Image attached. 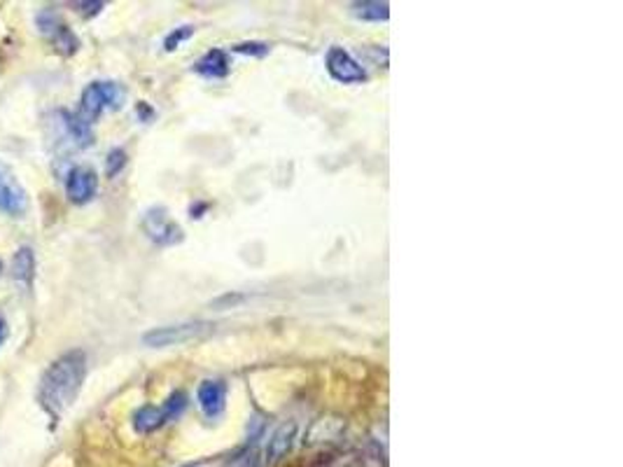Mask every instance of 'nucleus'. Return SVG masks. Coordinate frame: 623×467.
<instances>
[{
  "mask_svg": "<svg viewBox=\"0 0 623 467\" xmlns=\"http://www.w3.org/2000/svg\"><path fill=\"white\" fill-rule=\"evenodd\" d=\"M87 376V356L82 350H71L50 365L43 374L38 388V402L44 412L52 416H61L72 402L78 400L80 388Z\"/></svg>",
  "mask_w": 623,
  "mask_h": 467,
  "instance_id": "nucleus-1",
  "label": "nucleus"
},
{
  "mask_svg": "<svg viewBox=\"0 0 623 467\" xmlns=\"http://www.w3.org/2000/svg\"><path fill=\"white\" fill-rule=\"evenodd\" d=\"M216 329V325L208 320H192V323L166 325V328H155L143 334V344L152 348H166V346H180L189 341L204 339Z\"/></svg>",
  "mask_w": 623,
  "mask_h": 467,
  "instance_id": "nucleus-2",
  "label": "nucleus"
},
{
  "mask_svg": "<svg viewBox=\"0 0 623 467\" xmlns=\"http://www.w3.org/2000/svg\"><path fill=\"white\" fill-rule=\"evenodd\" d=\"M124 103V90L117 82H91L87 90L82 91V100H80V117L84 122L91 124L103 115L108 108L117 110Z\"/></svg>",
  "mask_w": 623,
  "mask_h": 467,
  "instance_id": "nucleus-3",
  "label": "nucleus"
},
{
  "mask_svg": "<svg viewBox=\"0 0 623 467\" xmlns=\"http://www.w3.org/2000/svg\"><path fill=\"white\" fill-rule=\"evenodd\" d=\"M185 409H187V396H185L182 390H177V393H173V396L168 397V400H166L161 406H155V405L140 406L139 412H136V416H133V428L143 434L155 433V430L164 428L166 423L180 418Z\"/></svg>",
  "mask_w": 623,
  "mask_h": 467,
  "instance_id": "nucleus-4",
  "label": "nucleus"
},
{
  "mask_svg": "<svg viewBox=\"0 0 623 467\" xmlns=\"http://www.w3.org/2000/svg\"><path fill=\"white\" fill-rule=\"evenodd\" d=\"M143 232L157 245H177L185 239V232L177 223H173L166 208H149L143 217Z\"/></svg>",
  "mask_w": 623,
  "mask_h": 467,
  "instance_id": "nucleus-5",
  "label": "nucleus"
},
{
  "mask_svg": "<svg viewBox=\"0 0 623 467\" xmlns=\"http://www.w3.org/2000/svg\"><path fill=\"white\" fill-rule=\"evenodd\" d=\"M0 211L12 217H19L28 211L26 189L5 162H0Z\"/></svg>",
  "mask_w": 623,
  "mask_h": 467,
  "instance_id": "nucleus-6",
  "label": "nucleus"
},
{
  "mask_svg": "<svg viewBox=\"0 0 623 467\" xmlns=\"http://www.w3.org/2000/svg\"><path fill=\"white\" fill-rule=\"evenodd\" d=\"M325 66L331 80H337L341 84L367 82V71L343 47H330V52L325 56Z\"/></svg>",
  "mask_w": 623,
  "mask_h": 467,
  "instance_id": "nucleus-7",
  "label": "nucleus"
},
{
  "mask_svg": "<svg viewBox=\"0 0 623 467\" xmlns=\"http://www.w3.org/2000/svg\"><path fill=\"white\" fill-rule=\"evenodd\" d=\"M96 189H99V176H96L94 168L75 167L68 173L66 192L72 204H87V201H91L96 196Z\"/></svg>",
  "mask_w": 623,
  "mask_h": 467,
  "instance_id": "nucleus-8",
  "label": "nucleus"
},
{
  "mask_svg": "<svg viewBox=\"0 0 623 467\" xmlns=\"http://www.w3.org/2000/svg\"><path fill=\"white\" fill-rule=\"evenodd\" d=\"M196 400H199L201 412H204L210 421H216V418H220L222 414H225L226 386L222 384V381H204V384L199 386V390H196Z\"/></svg>",
  "mask_w": 623,
  "mask_h": 467,
  "instance_id": "nucleus-9",
  "label": "nucleus"
},
{
  "mask_svg": "<svg viewBox=\"0 0 623 467\" xmlns=\"http://www.w3.org/2000/svg\"><path fill=\"white\" fill-rule=\"evenodd\" d=\"M294 440H297V423H283L281 428L269 437V444H266V461H281L287 451L292 449Z\"/></svg>",
  "mask_w": 623,
  "mask_h": 467,
  "instance_id": "nucleus-10",
  "label": "nucleus"
},
{
  "mask_svg": "<svg viewBox=\"0 0 623 467\" xmlns=\"http://www.w3.org/2000/svg\"><path fill=\"white\" fill-rule=\"evenodd\" d=\"M194 71L199 72L201 78H206V80L226 78V72H229V59H226V52L225 50L206 52L199 62H196Z\"/></svg>",
  "mask_w": 623,
  "mask_h": 467,
  "instance_id": "nucleus-11",
  "label": "nucleus"
},
{
  "mask_svg": "<svg viewBox=\"0 0 623 467\" xmlns=\"http://www.w3.org/2000/svg\"><path fill=\"white\" fill-rule=\"evenodd\" d=\"M350 10H353V17L362 19V22H388V17H390V5L388 3H376V0L353 3Z\"/></svg>",
  "mask_w": 623,
  "mask_h": 467,
  "instance_id": "nucleus-12",
  "label": "nucleus"
},
{
  "mask_svg": "<svg viewBox=\"0 0 623 467\" xmlns=\"http://www.w3.org/2000/svg\"><path fill=\"white\" fill-rule=\"evenodd\" d=\"M12 269H14V279L24 281V283H31L35 272L34 251H31V248H22V251L17 253V257H14V267Z\"/></svg>",
  "mask_w": 623,
  "mask_h": 467,
  "instance_id": "nucleus-13",
  "label": "nucleus"
},
{
  "mask_svg": "<svg viewBox=\"0 0 623 467\" xmlns=\"http://www.w3.org/2000/svg\"><path fill=\"white\" fill-rule=\"evenodd\" d=\"M194 35V26H180V28H176L173 33H168L166 35V40H164V47H166V52H173V50H177V47L185 43V40H189Z\"/></svg>",
  "mask_w": 623,
  "mask_h": 467,
  "instance_id": "nucleus-14",
  "label": "nucleus"
},
{
  "mask_svg": "<svg viewBox=\"0 0 623 467\" xmlns=\"http://www.w3.org/2000/svg\"><path fill=\"white\" fill-rule=\"evenodd\" d=\"M271 47L266 43H257V40H250V43H238L234 45V52L236 54H245V56H266L269 54Z\"/></svg>",
  "mask_w": 623,
  "mask_h": 467,
  "instance_id": "nucleus-15",
  "label": "nucleus"
},
{
  "mask_svg": "<svg viewBox=\"0 0 623 467\" xmlns=\"http://www.w3.org/2000/svg\"><path fill=\"white\" fill-rule=\"evenodd\" d=\"M124 167H127V152L112 150L110 155H108V167H105L108 176L112 178V176H117V173H120Z\"/></svg>",
  "mask_w": 623,
  "mask_h": 467,
  "instance_id": "nucleus-16",
  "label": "nucleus"
},
{
  "mask_svg": "<svg viewBox=\"0 0 623 467\" xmlns=\"http://www.w3.org/2000/svg\"><path fill=\"white\" fill-rule=\"evenodd\" d=\"M248 300V295H238V292H234V295H222L217 297L216 301H213V309H217V311H225V309H232V306H238L241 301Z\"/></svg>",
  "mask_w": 623,
  "mask_h": 467,
  "instance_id": "nucleus-17",
  "label": "nucleus"
},
{
  "mask_svg": "<svg viewBox=\"0 0 623 467\" xmlns=\"http://www.w3.org/2000/svg\"><path fill=\"white\" fill-rule=\"evenodd\" d=\"M3 339H5V320L0 318V344H3Z\"/></svg>",
  "mask_w": 623,
  "mask_h": 467,
  "instance_id": "nucleus-18",
  "label": "nucleus"
},
{
  "mask_svg": "<svg viewBox=\"0 0 623 467\" xmlns=\"http://www.w3.org/2000/svg\"><path fill=\"white\" fill-rule=\"evenodd\" d=\"M0 272H3V262H0Z\"/></svg>",
  "mask_w": 623,
  "mask_h": 467,
  "instance_id": "nucleus-19",
  "label": "nucleus"
}]
</instances>
